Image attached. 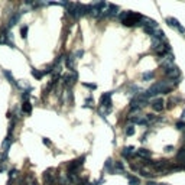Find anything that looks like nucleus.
<instances>
[{
  "instance_id": "1",
  "label": "nucleus",
  "mask_w": 185,
  "mask_h": 185,
  "mask_svg": "<svg viewBox=\"0 0 185 185\" xmlns=\"http://www.w3.org/2000/svg\"><path fill=\"white\" fill-rule=\"evenodd\" d=\"M119 19L124 26H140V22L143 20V16L130 10H124L119 13Z\"/></svg>"
},
{
  "instance_id": "2",
  "label": "nucleus",
  "mask_w": 185,
  "mask_h": 185,
  "mask_svg": "<svg viewBox=\"0 0 185 185\" xmlns=\"http://www.w3.org/2000/svg\"><path fill=\"white\" fill-rule=\"evenodd\" d=\"M165 22H166V25H169V26H172V28H175V29H178L181 34H185V28L175 19V17H166L165 19Z\"/></svg>"
},
{
  "instance_id": "3",
  "label": "nucleus",
  "mask_w": 185,
  "mask_h": 185,
  "mask_svg": "<svg viewBox=\"0 0 185 185\" xmlns=\"http://www.w3.org/2000/svg\"><path fill=\"white\" fill-rule=\"evenodd\" d=\"M165 100L163 98H161V97H156L153 101H152V109L156 111V113H161V111L165 109Z\"/></svg>"
},
{
  "instance_id": "4",
  "label": "nucleus",
  "mask_w": 185,
  "mask_h": 185,
  "mask_svg": "<svg viewBox=\"0 0 185 185\" xmlns=\"http://www.w3.org/2000/svg\"><path fill=\"white\" fill-rule=\"evenodd\" d=\"M130 121L133 124H140V126H149V120L146 117H139V116H133L130 117Z\"/></svg>"
},
{
  "instance_id": "5",
  "label": "nucleus",
  "mask_w": 185,
  "mask_h": 185,
  "mask_svg": "<svg viewBox=\"0 0 185 185\" xmlns=\"http://www.w3.org/2000/svg\"><path fill=\"white\" fill-rule=\"evenodd\" d=\"M121 156H123L124 159H130V158L136 156L135 148H133V146H127V148H124L123 150H121Z\"/></svg>"
},
{
  "instance_id": "6",
  "label": "nucleus",
  "mask_w": 185,
  "mask_h": 185,
  "mask_svg": "<svg viewBox=\"0 0 185 185\" xmlns=\"http://www.w3.org/2000/svg\"><path fill=\"white\" fill-rule=\"evenodd\" d=\"M111 96H113V91H110V93H104L103 96H101V98H100V107H106V104L109 103L111 100Z\"/></svg>"
},
{
  "instance_id": "7",
  "label": "nucleus",
  "mask_w": 185,
  "mask_h": 185,
  "mask_svg": "<svg viewBox=\"0 0 185 185\" xmlns=\"http://www.w3.org/2000/svg\"><path fill=\"white\" fill-rule=\"evenodd\" d=\"M23 12H20V13H15L12 17H10V20H9V23H7V29H10V28H13L17 22H19V19H20V15H22Z\"/></svg>"
},
{
  "instance_id": "8",
  "label": "nucleus",
  "mask_w": 185,
  "mask_h": 185,
  "mask_svg": "<svg viewBox=\"0 0 185 185\" xmlns=\"http://www.w3.org/2000/svg\"><path fill=\"white\" fill-rule=\"evenodd\" d=\"M3 75L9 80V82H10L12 85H15V87H17V88H19V84L16 82V80L13 78V75H12V73H10L9 70H3Z\"/></svg>"
},
{
  "instance_id": "9",
  "label": "nucleus",
  "mask_w": 185,
  "mask_h": 185,
  "mask_svg": "<svg viewBox=\"0 0 185 185\" xmlns=\"http://www.w3.org/2000/svg\"><path fill=\"white\" fill-rule=\"evenodd\" d=\"M104 169L107 171V172H110V174H114V161L109 158L107 161H106V163H104Z\"/></svg>"
},
{
  "instance_id": "10",
  "label": "nucleus",
  "mask_w": 185,
  "mask_h": 185,
  "mask_svg": "<svg viewBox=\"0 0 185 185\" xmlns=\"http://www.w3.org/2000/svg\"><path fill=\"white\" fill-rule=\"evenodd\" d=\"M114 174H126V172H124V165H123V162H120V161L114 162Z\"/></svg>"
},
{
  "instance_id": "11",
  "label": "nucleus",
  "mask_w": 185,
  "mask_h": 185,
  "mask_svg": "<svg viewBox=\"0 0 185 185\" xmlns=\"http://www.w3.org/2000/svg\"><path fill=\"white\" fill-rule=\"evenodd\" d=\"M74 55H68L67 58H65V65H67V68L70 70V71H74V65H73V62H74Z\"/></svg>"
},
{
  "instance_id": "12",
  "label": "nucleus",
  "mask_w": 185,
  "mask_h": 185,
  "mask_svg": "<svg viewBox=\"0 0 185 185\" xmlns=\"http://www.w3.org/2000/svg\"><path fill=\"white\" fill-rule=\"evenodd\" d=\"M22 110H23V113H26V114H31V113H32V104H31L29 100H28V101H23Z\"/></svg>"
},
{
  "instance_id": "13",
  "label": "nucleus",
  "mask_w": 185,
  "mask_h": 185,
  "mask_svg": "<svg viewBox=\"0 0 185 185\" xmlns=\"http://www.w3.org/2000/svg\"><path fill=\"white\" fill-rule=\"evenodd\" d=\"M138 156H142V158H145V159H150V156H152V153L149 152L148 149H139L138 150Z\"/></svg>"
},
{
  "instance_id": "14",
  "label": "nucleus",
  "mask_w": 185,
  "mask_h": 185,
  "mask_svg": "<svg viewBox=\"0 0 185 185\" xmlns=\"http://www.w3.org/2000/svg\"><path fill=\"white\" fill-rule=\"evenodd\" d=\"M32 75H34V78H35V80H39V81H40V80H42L46 74H45V71H38V70L34 68V70H32Z\"/></svg>"
},
{
  "instance_id": "15",
  "label": "nucleus",
  "mask_w": 185,
  "mask_h": 185,
  "mask_svg": "<svg viewBox=\"0 0 185 185\" xmlns=\"http://www.w3.org/2000/svg\"><path fill=\"white\" fill-rule=\"evenodd\" d=\"M143 31H145V34H148L149 36H155V32L158 31V29H155V28H152V26H143Z\"/></svg>"
},
{
  "instance_id": "16",
  "label": "nucleus",
  "mask_w": 185,
  "mask_h": 185,
  "mask_svg": "<svg viewBox=\"0 0 185 185\" xmlns=\"http://www.w3.org/2000/svg\"><path fill=\"white\" fill-rule=\"evenodd\" d=\"M139 174H140V177H143V178H146V179H152V178L155 177L153 174H150V172L145 171V169H140V171H139Z\"/></svg>"
},
{
  "instance_id": "17",
  "label": "nucleus",
  "mask_w": 185,
  "mask_h": 185,
  "mask_svg": "<svg viewBox=\"0 0 185 185\" xmlns=\"http://www.w3.org/2000/svg\"><path fill=\"white\" fill-rule=\"evenodd\" d=\"M127 178H129V184L130 185H140V179H139L138 177H130V175H127Z\"/></svg>"
},
{
  "instance_id": "18",
  "label": "nucleus",
  "mask_w": 185,
  "mask_h": 185,
  "mask_svg": "<svg viewBox=\"0 0 185 185\" xmlns=\"http://www.w3.org/2000/svg\"><path fill=\"white\" fill-rule=\"evenodd\" d=\"M142 78H143V81H150V80H153V78H155V73H153V71L145 73V74L142 75Z\"/></svg>"
},
{
  "instance_id": "19",
  "label": "nucleus",
  "mask_w": 185,
  "mask_h": 185,
  "mask_svg": "<svg viewBox=\"0 0 185 185\" xmlns=\"http://www.w3.org/2000/svg\"><path fill=\"white\" fill-rule=\"evenodd\" d=\"M153 38H156V39H159V40H163L165 39V34H163V31L162 29H158L156 32H155V36Z\"/></svg>"
},
{
  "instance_id": "20",
  "label": "nucleus",
  "mask_w": 185,
  "mask_h": 185,
  "mask_svg": "<svg viewBox=\"0 0 185 185\" xmlns=\"http://www.w3.org/2000/svg\"><path fill=\"white\" fill-rule=\"evenodd\" d=\"M28 29H29V28H28L26 25L20 28V35H22V38H23V39H26V36H28Z\"/></svg>"
},
{
  "instance_id": "21",
  "label": "nucleus",
  "mask_w": 185,
  "mask_h": 185,
  "mask_svg": "<svg viewBox=\"0 0 185 185\" xmlns=\"http://www.w3.org/2000/svg\"><path fill=\"white\" fill-rule=\"evenodd\" d=\"M135 135V127L133 126H127L126 127V136H133Z\"/></svg>"
},
{
  "instance_id": "22",
  "label": "nucleus",
  "mask_w": 185,
  "mask_h": 185,
  "mask_svg": "<svg viewBox=\"0 0 185 185\" xmlns=\"http://www.w3.org/2000/svg\"><path fill=\"white\" fill-rule=\"evenodd\" d=\"M175 127H177L178 130H185V121H184V120H179V121H177Z\"/></svg>"
},
{
  "instance_id": "23",
  "label": "nucleus",
  "mask_w": 185,
  "mask_h": 185,
  "mask_svg": "<svg viewBox=\"0 0 185 185\" xmlns=\"http://www.w3.org/2000/svg\"><path fill=\"white\" fill-rule=\"evenodd\" d=\"M84 87H87V88H90V90H96V88H97V85H96V84H91V82H84Z\"/></svg>"
},
{
  "instance_id": "24",
  "label": "nucleus",
  "mask_w": 185,
  "mask_h": 185,
  "mask_svg": "<svg viewBox=\"0 0 185 185\" xmlns=\"http://www.w3.org/2000/svg\"><path fill=\"white\" fill-rule=\"evenodd\" d=\"M82 55H84V51H82V49H80V51H77V54H75V57H77V58H81Z\"/></svg>"
},
{
  "instance_id": "25",
  "label": "nucleus",
  "mask_w": 185,
  "mask_h": 185,
  "mask_svg": "<svg viewBox=\"0 0 185 185\" xmlns=\"http://www.w3.org/2000/svg\"><path fill=\"white\" fill-rule=\"evenodd\" d=\"M15 174H16V169H12V171H10V172H9V179H12V178H13V175H15Z\"/></svg>"
},
{
  "instance_id": "26",
  "label": "nucleus",
  "mask_w": 185,
  "mask_h": 185,
  "mask_svg": "<svg viewBox=\"0 0 185 185\" xmlns=\"http://www.w3.org/2000/svg\"><path fill=\"white\" fill-rule=\"evenodd\" d=\"M174 150V146L172 145H169V146H165V152H172Z\"/></svg>"
},
{
  "instance_id": "27",
  "label": "nucleus",
  "mask_w": 185,
  "mask_h": 185,
  "mask_svg": "<svg viewBox=\"0 0 185 185\" xmlns=\"http://www.w3.org/2000/svg\"><path fill=\"white\" fill-rule=\"evenodd\" d=\"M42 142H43V145H46V146H49V145H51V142H49L46 138H43V140H42Z\"/></svg>"
},
{
  "instance_id": "28",
  "label": "nucleus",
  "mask_w": 185,
  "mask_h": 185,
  "mask_svg": "<svg viewBox=\"0 0 185 185\" xmlns=\"http://www.w3.org/2000/svg\"><path fill=\"white\" fill-rule=\"evenodd\" d=\"M146 185H158V184H156V182H152V181H148V184Z\"/></svg>"
},
{
  "instance_id": "29",
  "label": "nucleus",
  "mask_w": 185,
  "mask_h": 185,
  "mask_svg": "<svg viewBox=\"0 0 185 185\" xmlns=\"http://www.w3.org/2000/svg\"><path fill=\"white\" fill-rule=\"evenodd\" d=\"M181 117H182V119H185V110L182 111V116H181Z\"/></svg>"
},
{
  "instance_id": "30",
  "label": "nucleus",
  "mask_w": 185,
  "mask_h": 185,
  "mask_svg": "<svg viewBox=\"0 0 185 185\" xmlns=\"http://www.w3.org/2000/svg\"><path fill=\"white\" fill-rule=\"evenodd\" d=\"M182 169H184V171H185V165H184V166H182Z\"/></svg>"
}]
</instances>
